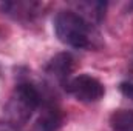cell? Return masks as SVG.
Returning <instances> with one entry per match:
<instances>
[{"label":"cell","mask_w":133,"mask_h":131,"mask_svg":"<svg viewBox=\"0 0 133 131\" xmlns=\"http://www.w3.org/2000/svg\"><path fill=\"white\" fill-rule=\"evenodd\" d=\"M113 131H133V110H116L110 117Z\"/></svg>","instance_id":"ba28073f"},{"label":"cell","mask_w":133,"mask_h":131,"mask_svg":"<svg viewBox=\"0 0 133 131\" xmlns=\"http://www.w3.org/2000/svg\"><path fill=\"white\" fill-rule=\"evenodd\" d=\"M0 8L6 16L19 22H31L43 12V5L37 2H6L2 3Z\"/></svg>","instance_id":"277c9868"},{"label":"cell","mask_w":133,"mask_h":131,"mask_svg":"<svg viewBox=\"0 0 133 131\" xmlns=\"http://www.w3.org/2000/svg\"><path fill=\"white\" fill-rule=\"evenodd\" d=\"M105 8H107V3L104 2H81L77 3V9H79V16H82L85 20H88L90 23L96 22L99 23L101 20L104 19L105 16Z\"/></svg>","instance_id":"52a82bcc"},{"label":"cell","mask_w":133,"mask_h":131,"mask_svg":"<svg viewBox=\"0 0 133 131\" xmlns=\"http://www.w3.org/2000/svg\"><path fill=\"white\" fill-rule=\"evenodd\" d=\"M64 116L62 110L53 103V102H43L42 103V111L36 123L37 131H57L62 125Z\"/></svg>","instance_id":"8992f818"},{"label":"cell","mask_w":133,"mask_h":131,"mask_svg":"<svg viewBox=\"0 0 133 131\" xmlns=\"http://www.w3.org/2000/svg\"><path fill=\"white\" fill-rule=\"evenodd\" d=\"M74 57L70 53H59L57 56H54L48 65H46V74H50L53 79H56L59 83L65 85L66 82L73 77V71H74Z\"/></svg>","instance_id":"5b68a950"},{"label":"cell","mask_w":133,"mask_h":131,"mask_svg":"<svg viewBox=\"0 0 133 131\" xmlns=\"http://www.w3.org/2000/svg\"><path fill=\"white\" fill-rule=\"evenodd\" d=\"M42 103L43 96L34 83L28 80L19 82L5 105L6 122L17 128L25 125L33 117L34 111L42 106Z\"/></svg>","instance_id":"7a4b0ae2"},{"label":"cell","mask_w":133,"mask_h":131,"mask_svg":"<svg viewBox=\"0 0 133 131\" xmlns=\"http://www.w3.org/2000/svg\"><path fill=\"white\" fill-rule=\"evenodd\" d=\"M119 90L122 93V96H125L127 99L133 100V82L132 80H127V82H122L119 85Z\"/></svg>","instance_id":"9c48e42d"},{"label":"cell","mask_w":133,"mask_h":131,"mask_svg":"<svg viewBox=\"0 0 133 131\" xmlns=\"http://www.w3.org/2000/svg\"><path fill=\"white\" fill-rule=\"evenodd\" d=\"M64 88L77 100L85 102V103L99 102L105 94V90L101 80H98L96 77L90 74H79V76L71 77L64 85Z\"/></svg>","instance_id":"3957f363"},{"label":"cell","mask_w":133,"mask_h":131,"mask_svg":"<svg viewBox=\"0 0 133 131\" xmlns=\"http://www.w3.org/2000/svg\"><path fill=\"white\" fill-rule=\"evenodd\" d=\"M0 131H19V128L8 122H0Z\"/></svg>","instance_id":"30bf717a"},{"label":"cell","mask_w":133,"mask_h":131,"mask_svg":"<svg viewBox=\"0 0 133 131\" xmlns=\"http://www.w3.org/2000/svg\"><path fill=\"white\" fill-rule=\"evenodd\" d=\"M54 33L57 39L71 48L98 49L102 46V35L93 23L76 11H59L54 17Z\"/></svg>","instance_id":"6da1fadb"}]
</instances>
